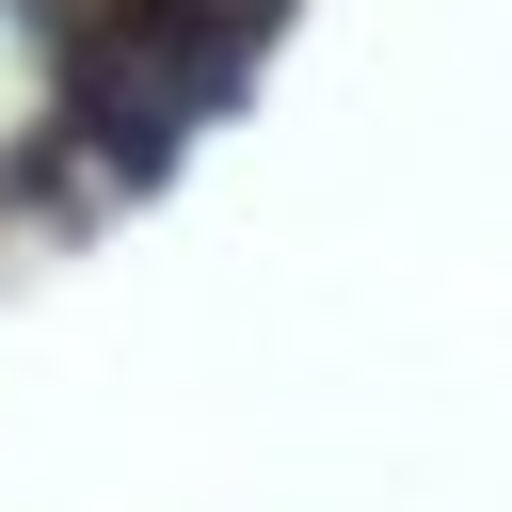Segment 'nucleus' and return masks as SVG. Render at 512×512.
<instances>
[{
	"mask_svg": "<svg viewBox=\"0 0 512 512\" xmlns=\"http://www.w3.org/2000/svg\"><path fill=\"white\" fill-rule=\"evenodd\" d=\"M208 16H240V32H256V48H272V16H288V0H208Z\"/></svg>",
	"mask_w": 512,
	"mask_h": 512,
	"instance_id": "nucleus-1",
	"label": "nucleus"
}]
</instances>
